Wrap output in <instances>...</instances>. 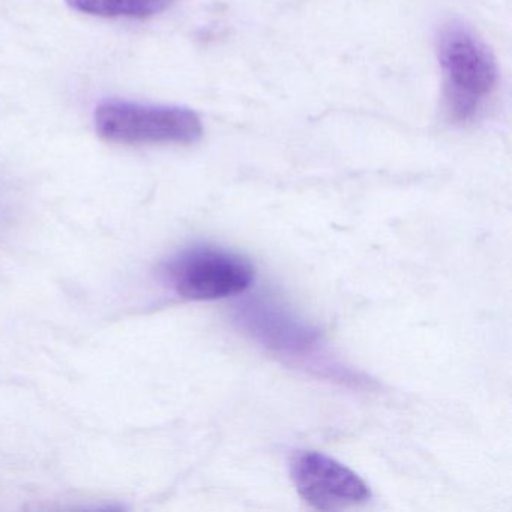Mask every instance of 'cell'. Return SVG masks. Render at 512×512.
Segmentation results:
<instances>
[{
    "instance_id": "obj_3",
    "label": "cell",
    "mask_w": 512,
    "mask_h": 512,
    "mask_svg": "<svg viewBox=\"0 0 512 512\" xmlns=\"http://www.w3.org/2000/svg\"><path fill=\"white\" fill-rule=\"evenodd\" d=\"M173 289L190 301H217L241 295L254 280V268L245 257L215 247L185 251L169 266Z\"/></svg>"
},
{
    "instance_id": "obj_4",
    "label": "cell",
    "mask_w": 512,
    "mask_h": 512,
    "mask_svg": "<svg viewBox=\"0 0 512 512\" xmlns=\"http://www.w3.org/2000/svg\"><path fill=\"white\" fill-rule=\"evenodd\" d=\"M299 496L320 511H341L371 499L367 482L335 458L316 451L299 452L290 464Z\"/></svg>"
},
{
    "instance_id": "obj_1",
    "label": "cell",
    "mask_w": 512,
    "mask_h": 512,
    "mask_svg": "<svg viewBox=\"0 0 512 512\" xmlns=\"http://www.w3.org/2000/svg\"><path fill=\"white\" fill-rule=\"evenodd\" d=\"M443 74V98L454 124L475 122L499 85V68L487 44L461 22H448L436 38Z\"/></svg>"
},
{
    "instance_id": "obj_2",
    "label": "cell",
    "mask_w": 512,
    "mask_h": 512,
    "mask_svg": "<svg viewBox=\"0 0 512 512\" xmlns=\"http://www.w3.org/2000/svg\"><path fill=\"white\" fill-rule=\"evenodd\" d=\"M94 121L98 136L118 145H191L203 136L202 119L187 107L109 101Z\"/></svg>"
},
{
    "instance_id": "obj_5",
    "label": "cell",
    "mask_w": 512,
    "mask_h": 512,
    "mask_svg": "<svg viewBox=\"0 0 512 512\" xmlns=\"http://www.w3.org/2000/svg\"><path fill=\"white\" fill-rule=\"evenodd\" d=\"M71 10L104 19H151L176 4V0H65Z\"/></svg>"
}]
</instances>
